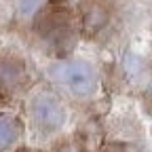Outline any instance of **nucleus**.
I'll use <instances>...</instances> for the list:
<instances>
[{
	"instance_id": "obj_1",
	"label": "nucleus",
	"mask_w": 152,
	"mask_h": 152,
	"mask_svg": "<svg viewBox=\"0 0 152 152\" xmlns=\"http://www.w3.org/2000/svg\"><path fill=\"white\" fill-rule=\"evenodd\" d=\"M34 30L38 38L49 47V51L57 53L59 57H66L72 51L76 42V34H80L76 11L70 7L68 0L42 2L34 19Z\"/></svg>"
},
{
	"instance_id": "obj_2",
	"label": "nucleus",
	"mask_w": 152,
	"mask_h": 152,
	"mask_svg": "<svg viewBox=\"0 0 152 152\" xmlns=\"http://www.w3.org/2000/svg\"><path fill=\"white\" fill-rule=\"evenodd\" d=\"M53 76L59 89L76 99H89L99 87L97 70L85 59H61L55 66Z\"/></svg>"
},
{
	"instance_id": "obj_3",
	"label": "nucleus",
	"mask_w": 152,
	"mask_h": 152,
	"mask_svg": "<svg viewBox=\"0 0 152 152\" xmlns=\"http://www.w3.org/2000/svg\"><path fill=\"white\" fill-rule=\"evenodd\" d=\"M112 15L114 7L110 0H80L78 9H76L78 32L89 40H95L112 23Z\"/></svg>"
},
{
	"instance_id": "obj_4",
	"label": "nucleus",
	"mask_w": 152,
	"mask_h": 152,
	"mask_svg": "<svg viewBox=\"0 0 152 152\" xmlns=\"http://www.w3.org/2000/svg\"><path fill=\"white\" fill-rule=\"evenodd\" d=\"M32 118L38 129H42L45 133H53L57 129H61L66 121V110L61 99L53 93H38L32 99Z\"/></svg>"
},
{
	"instance_id": "obj_5",
	"label": "nucleus",
	"mask_w": 152,
	"mask_h": 152,
	"mask_svg": "<svg viewBox=\"0 0 152 152\" xmlns=\"http://www.w3.org/2000/svg\"><path fill=\"white\" fill-rule=\"evenodd\" d=\"M13 140V125L9 123H0V146H4Z\"/></svg>"
},
{
	"instance_id": "obj_6",
	"label": "nucleus",
	"mask_w": 152,
	"mask_h": 152,
	"mask_svg": "<svg viewBox=\"0 0 152 152\" xmlns=\"http://www.w3.org/2000/svg\"><path fill=\"white\" fill-rule=\"evenodd\" d=\"M21 7L26 11H34V9H40L42 7V0H21Z\"/></svg>"
},
{
	"instance_id": "obj_7",
	"label": "nucleus",
	"mask_w": 152,
	"mask_h": 152,
	"mask_svg": "<svg viewBox=\"0 0 152 152\" xmlns=\"http://www.w3.org/2000/svg\"><path fill=\"white\" fill-rule=\"evenodd\" d=\"M57 152H80V150H78V148H74V146H61Z\"/></svg>"
},
{
	"instance_id": "obj_8",
	"label": "nucleus",
	"mask_w": 152,
	"mask_h": 152,
	"mask_svg": "<svg viewBox=\"0 0 152 152\" xmlns=\"http://www.w3.org/2000/svg\"><path fill=\"white\" fill-rule=\"evenodd\" d=\"M150 93H152V83H150Z\"/></svg>"
}]
</instances>
